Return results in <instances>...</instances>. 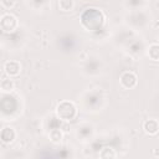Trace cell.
Instances as JSON below:
<instances>
[{
	"label": "cell",
	"mask_w": 159,
	"mask_h": 159,
	"mask_svg": "<svg viewBox=\"0 0 159 159\" xmlns=\"http://www.w3.org/2000/svg\"><path fill=\"white\" fill-rule=\"evenodd\" d=\"M80 21H81L82 27L86 31L98 34V32L103 31V29H104L106 15L102 11V9L89 6L82 11V14L80 16Z\"/></svg>",
	"instance_id": "6da1fadb"
},
{
	"label": "cell",
	"mask_w": 159,
	"mask_h": 159,
	"mask_svg": "<svg viewBox=\"0 0 159 159\" xmlns=\"http://www.w3.org/2000/svg\"><path fill=\"white\" fill-rule=\"evenodd\" d=\"M127 24L133 29H143L150 22V15L145 9L133 10L125 17Z\"/></svg>",
	"instance_id": "7a4b0ae2"
},
{
	"label": "cell",
	"mask_w": 159,
	"mask_h": 159,
	"mask_svg": "<svg viewBox=\"0 0 159 159\" xmlns=\"http://www.w3.org/2000/svg\"><path fill=\"white\" fill-rule=\"evenodd\" d=\"M56 114H57V118H60L61 120L70 122L77 118L78 108L72 101H62L56 107Z\"/></svg>",
	"instance_id": "3957f363"
},
{
	"label": "cell",
	"mask_w": 159,
	"mask_h": 159,
	"mask_svg": "<svg viewBox=\"0 0 159 159\" xmlns=\"http://www.w3.org/2000/svg\"><path fill=\"white\" fill-rule=\"evenodd\" d=\"M104 96L101 91H91L86 92L82 96V103L86 111H98L102 108L104 103Z\"/></svg>",
	"instance_id": "277c9868"
},
{
	"label": "cell",
	"mask_w": 159,
	"mask_h": 159,
	"mask_svg": "<svg viewBox=\"0 0 159 159\" xmlns=\"http://www.w3.org/2000/svg\"><path fill=\"white\" fill-rule=\"evenodd\" d=\"M17 26H19V20L15 15L10 12H5L1 15L0 27L4 34H14L15 30H17Z\"/></svg>",
	"instance_id": "5b68a950"
},
{
	"label": "cell",
	"mask_w": 159,
	"mask_h": 159,
	"mask_svg": "<svg viewBox=\"0 0 159 159\" xmlns=\"http://www.w3.org/2000/svg\"><path fill=\"white\" fill-rule=\"evenodd\" d=\"M82 71L87 76H97L102 71V61L98 57L87 58L82 65Z\"/></svg>",
	"instance_id": "8992f818"
},
{
	"label": "cell",
	"mask_w": 159,
	"mask_h": 159,
	"mask_svg": "<svg viewBox=\"0 0 159 159\" xmlns=\"http://www.w3.org/2000/svg\"><path fill=\"white\" fill-rule=\"evenodd\" d=\"M19 109V102L17 98H15L11 94H4L2 99H1V112H2V117H5L7 113L10 114V117L12 116V113L17 112Z\"/></svg>",
	"instance_id": "52a82bcc"
},
{
	"label": "cell",
	"mask_w": 159,
	"mask_h": 159,
	"mask_svg": "<svg viewBox=\"0 0 159 159\" xmlns=\"http://www.w3.org/2000/svg\"><path fill=\"white\" fill-rule=\"evenodd\" d=\"M119 82H120V86L125 89H132L137 86L138 83V77L134 72L132 71H124L120 77H119Z\"/></svg>",
	"instance_id": "ba28073f"
},
{
	"label": "cell",
	"mask_w": 159,
	"mask_h": 159,
	"mask_svg": "<svg viewBox=\"0 0 159 159\" xmlns=\"http://www.w3.org/2000/svg\"><path fill=\"white\" fill-rule=\"evenodd\" d=\"M5 73L10 77H16L21 72V65L19 61H6L4 65Z\"/></svg>",
	"instance_id": "9c48e42d"
},
{
	"label": "cell",
	"mask_w": 159,
	"mask_h": 159,
	"mask_svg": "<svg viewBox=\"0 0 159 159\" xmlns=\"http://www.w3.org/2000/svg\"><path fill=\"white\" fill-rule=\"evenodd\" d=\"M143 129L149 135H155L159 132V123L155 119H147L143 123Z\"/></svg>",
	"instance_id": "30bf717a"
},
{
	"label": "cell",
	"mask_w": 159,
	"mask_h": 159,
	"mask_svg": "<svg viewBox=\"0 0 159 159\" xmlns=\"http://www.w3.org/2000/svg\"><path fill=\"white\" fill-rule=\"evenodd\" d=\"M0 137H1V142H2V143L9 144V143L14 142V139H15V137H16V133H15L14 128H11V127H4V128L1 129Z\"/></svg>",
	"instance_id": "8fae6325"
},
{
	"label": "cell",
	"mask_w": 159,
	"mask_h": 159,
	"mask_svg": "<svg viewBox=\"0 0 159 159\" xmlns=\"http://www.w3.org/2000/svg\"><path fill=\"white\" fill-rule=\"evenodd\" d=\"M93 127L89 124H83L81 127H78L77 129V137L81 139H89L93 134Z\"/></svg>",
	"instance_id": "7c38bea8"
},
{
	"label": "cell",
	"mask_w": 159,
	"mask_h": 159,
	"mask_svg": "<svg viewBox=\"0 0 159 159\" xmlns=\"http://www.w3.org/2000/svg\"><path fill=\"white\" fill-rule=\"evenodd\" d=\"M99 159H117V152L112 147H102L98 152Z\"/></svg>",
	"instance_id": "4fadbf2b"
},
{
	"label": "cell",
	"mask_w": 159,
	"mask_h": 159,
	"mask_svg": "<svg viewBox=\"0 0 159 159\" xmlns=\"http://www.w3.org/2000/svg\"><path fill=\"white\" fill-rule=\"evenodd\" d=\"M128 50L132 55H140L142 51L144 50V45L140 40H134L128 42Z\"/></svg>",
	"instance_id": "5bb4252c"
},
{
	"label": "cell",
	"mask_w": 159,
	"mask_h": 159,
	"mask_svg": "<svg viewBox=\"0 0 159 159\" xmlns=\"http://www.w3.org/2000/svg\"><path fill=\"white\" fill-rule=\"evenodd\" d=\"M147 5H148V2L147 1H143V0H129V1H124V6H127L130 11L145 9Z\"/></svg>",
	"instance_id": "9a60e30c"
},
{
	"label": "cell",
	"mask_w": 159,
	"mask_h": 159,
	"mask_svg": "<svg viewBox=\"0 0 159 159\" xmlns=\"http://www.w3.org/2000/svg\"><path fill=\"white\" fill-rule=\"evenodd\" d=\"M147 55L153 61H159V43H150L147 48Z\"/></svg>",
	"instance_id": "2e32d148"
},
{
	"label": "cell",
	"mask_w": 159,
	"mask_h": 159,
	"mask_svg": "<svg viewBox=\"0 0 159 159\" xmlns=\"http://www.w3.org/2000/svg\"><path fill=\"white\" fill-rule=\"evenodd\" d=\"M57 5H58V9L61 11H72L76 4L72 0H60L57 2Z\"/></svg>",
	"instance_id": "e0dca14e"
},
{
	"label": "cell",
	"mask_w": 159,
	"mask_h": 159,
	"mask_svg": "<svg viewBox=\"0 0 159 159\" xmlns=\"http://www.w3.org/2000/svg\"><path fill=\"white\" fill-rule=\"evenodd\" d=\"M63 138V133L60 128H52L50 130V139L53 142V143H58L61 142V139Z\"/></svg>",
	"instance_id": "ac0fdd59"
},
{
	"label": "cell",
	"mask_w": 159,
	"mask_h": 159,
	"mask_svg": "<svg viewBox=\"0 0 159 159\" xmlns=\"http://www.w3.org/2000/svg\"><path fill=\"white\" fill-rule=\"evenodd\" d=\"M0 87H1V89L4 92H11L14 89V82L10 78H2Z\"/></svg>",
	"instance_id": "d6986e66"
},
{
	"label": "cell",
	"mask_w": 159,
	"mask_h": 159,
	"mask_svg": "<svg viewBox=\"0 0 159 159\" xmlns=\"http://www.w3.org/2000/svg\"><path fill=\"white\" fill-rule=\"evenodd\" d=\"M14 5H15V1H7V0H2V1H1V6L6 7V9H7V7L10 9V7H12Z\"/></svg>",
	"instance_id": "ffe728a7"
},
{
	"label": "cell",
	"mask_w": 159,
	"mask_h": 159,
	"mask_svg": "<svg viewBox=\"0 0 159 159\" xmlns=\"http://www.w3.org/2000/svg\"><path fill=\"white\" fill-rule=\"evenodd\" d=\"M154 155H159V152H158V150H157V149H155V150H154Z\"/></svg>",
	"instance_id": "44dd1931"
}]
</instances>
